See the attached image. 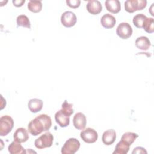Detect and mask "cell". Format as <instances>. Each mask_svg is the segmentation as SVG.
Masks as SVG:
<instances>
[{
    "mask_svg": "<svg viewBox=\"0 0 154 154\" xmlns=\"http://www.w3.org/2000/svg\"><path fill=\"white\" fill-rule=\"evenodd\" d=\"M132 154L134 153H142V154H147V152L144 147H137L134 149L133 151L132 152Z\"/></svg>",
    "mask_w": 154,
    "mask_h": 154,
    "instance_id": "cell-27",
    "label": "cell"
},
{
    "mask_svg": "<svg viewBox=\"0 0 154 154\" xmlns=\"http://www.w3.org/2000/svg\"><path fill=\"white\" fill-rule=\"evenodd\" d=\"M14 141L22 143L26 142L29 138V135L26 129L23 128H17L13 134Z\"/></svg>",
    "mask_w": 154,
    "mask_h": 154,
    "instance_id": "cell-11",
    "label": "cell"
},
{
    "mask_svg": "<svg viewBox=\"0 0 154 154\" xmlns=\"http://www.w3.org/2000/svg\"><path fill=\"white\" fill-rule=\"evenodd\" d=\"M8 151L11 154L26 153L25 149L20 145V143L13 141L8 147Z\"/></svg>",
    "mask_w": 154,
    "mask_h": 154,
    "instance_id": "cell-19",
    "label": "cell"
},
{
    "mask_svg": "<svg viewBox=\"0 0 154 154\" xmlns=\"http://www.w3.org/2000/svg\"><path fill=\"white\" fill-rule=\"evenodd\" d=\"M138 135L136 133L132 132H127L122 135L121 140L127 142L130 145H131L135 141L136 138H138Z\"/></svg>",
    "mask_w": 154,
    "mask_h": 154,
    "instance_id": "cell-23",
    "label": "cell"
},
{
    "mask_svg": "<svg viewBox=\"0 0 154 154\" xmlns=\"http://www.w3.org/2000/svg\"><path fill=\"white\" fill-rule=\"evenodd\" d=\"M100 23L102 26L105 28L110 29L114 26L116 23V19L112 15L106 13L102 16L100 19Z\"/></svg>",
    "mask_w": 154,
    "mask_h": 154,
    "instance_id": "cell-14",
    "label": "cell"
},
{
    "mask_svg": "<svg viewBox=\"0 0 154 154\" xmlns=\"http://www.w3.org/2000/svg\"><path fill=\"white\" fill-rule=\"evenodd\" d=\"M79 141L75 138H70L65 142L61 152L63 154H74L79 150Z\"/></svg>",
    "mask_w": 154,
    "mask_h": 154,
    "instance_id": "cell-4",
    "label": "cell"
},
{
    "mask_svg": "<svg viewBox=\"0 0 154 154\" xmlns=\"http://www.w3.org/2000/svg\"><path fill=\"white\" fill-rule=\"evenodd\" d=\"M144 31L147 33H153L154 32V19L152 17H147L143 27Z\"/></svg>",
    "mask_w": 154,
    "mask_h": 154,
    "instance_id": "cell-24",
    "label": "cell"
},
{
    "mask_svg": "<svg viewBox=\"0 0 154 154\" xmlns=\"http://www.w3.org/2000/svg\"><path fill=\"white\" fill-rule=\"evenodd\" d=\"M17 26H22L27 28H31V23L29 18L24 14H21L17 16L16 19Z\"/></svg>",
    "mask_w": 154,
    "mask_h": 154,
    "instance_id": "cell-21",
    "label": "cell"
},
{
    "mask_svg": "<svg viewBox=\"0 0 154 154\" xmlns=\"http://www.w3.org/2000/svg\"><path fill=\"white\" fill-rule=\"evenodd\" d=\"M55 120L57 123L62 128L69 126L70 123V117L64 114L61 109L55 113Z\"/></svg>",
    "mask_w": 154,
    "mask_h": 154,
    "instance_id": "cell-13",
    "label": "cell"
},
{
    "mask_svg": "<svg viewBox=\"0 0 154 154\" xmlns=\"http://www.w3.org/2000/svg\"><path fill=\"white\" fill-rule=\"evenodd\" d=\"M132 28L127 22H122L117 27L116 34L122 39L129 38L132 34Z\"/></svg>",
    "mask_w": 154,
    "mask_h": 154,
    "instance_id": "cell-7",
    "label": "cell"
},
{
    "mask_svg": "<svg viewBox=\"0 0 154 154\" xmlns=\"http://www.w3.org/2000/svg\"><path fill=\"white\" fill-rule=\"evenodd\" d=\"M66 4L69 7L72 8H76L79 7L81 4V1L79 0H67Z\"/></svg>",
    "mask_w": 154,
    "mask_h": 154,
    "instance_id": "cell-26",
    "label": "cell"
},
{
    "mask_svg": "<svg viewBox=\"0 0 154 154\" xmlns=\"http://www.w3.org/2000/svg\"><path fill=\"white\" fill-rule=\"evenodd\" d=\"M147 5L146 0H127L125 2V9L130 13L137 10H142Z\"/></svg>",
    "mask_w": 154,
    "mask_h": 154,
    "instance_id": "cell-5",
    "label": "cell"
},
{
    "mask_svg": "<svg viewBox=\"0 0 154 154\" xmlns=\"http://www.w3.org/2000/svg\"><path fill=\"white\" fill-rule=\"evenodd\" d=\"M135 46L139 49L143 51H146L151 46V43L149 39L146 36H141L138 37L135 42Z\"/></svg>",
    "mask_w": 154,
    "mask_h": 154,
    "instance_id": "cell-17",
    "label": "cell"
},
{
    "mask_svg": "<svg viewBox=\"0 0 154 154\" xmlns=\"http://www.w3.org/2000/svg\"><path fill=\"white\" fill-rule=\"evenodd\" d=\"M14 126L13 119L8 115L0 118V135L5 136L9 134Z\"/></svg>",
    "mask_w": 154,
    "mask_h": 154,
    "instance_id": "cell-3",
    "label": "cell"
},
{
    "mask_svg": "<svg viewBox=\"0 0 154 154\" xmlns=\"http://www.w3.org/2000/svg\"><path fill=\"white\" fill-rule=\"evenodd\" d=\"M131 145L127 142L120 140L116 145L113 154H126L130 148Z\"/></svg>",
    "mask_w": 154,
    "mask_h": 154,
    "instance_id": "cell-18",
    "label": "cell"
},
{
    "mask_svg": "<svg viewBox=\"0 0 154 154\" xmlns=\"http://www.w3.org/2000/svg\"><path fill=\"white\" fill-rule=\"evenodd\" d=\"M116 139V132L114 129H108L105 131L102 137L103 143L106 146L113 144Z\"/></svg>",
    "mask_w": 154,
    "mask_h": 154,
    "instance_id": "cell-12",
    "label": "cell"
},
{
    "mask_svg": "<svg viewBox=\"0 0 154 154\" xmlns=\"http://www.w3.org/2000/svg\"><path fill=\"white\" fill-rule=\"evenodd\" d=\"M147 16L143 14H137L133 17V23L138 28H142Z\"/></svg>",
    "mask_w": 154,
    "mask_h": 154,
    "instance_id": "cell-22",
    "label": "cell"
},
{
    "mask_svg": "<svg viewBox=\"0 0 154 154\" xmlns=\"http://www.w3.org/2000/svg\"><path fill=\"white\" fill-rule=\"evenodd\" d=\"M61 110L64 114L70 117L73 113V105L72 103H69L66 100H65L61 105Z\"/></svg>",
    "mask_w": 154,
    "mask_h": 154,
    "instance_id": "cell-25",
    "label": "cell"
},
{
    "mask_svg": "<svg viewBox=\"0 0 154 154\" xmlns=\"http://www.w3.org/2000/svg\"><path fill=\"white\" fill-rule=\"evenodd\" d=\"M52 126L51 117L45 114H42L32 119L28 125V131L33 136H37L42 132L48 131Z\"/></svg>",
    "mask_w": 154,
    "mask_h": 154,
    "instance_id": "cell-1",
    "label": "cell"
},
{
    "mask_svg": "<svg viewBox=\"0 0 154 154\" xmlns=\"http://www.w3.org/2000/svg\"><path fill=\"white\" fill-rule=\"evenodd\" d=\"M80 137L84 142L90 144L95 143L97 141L98 134L94 129L87 128L81 132Z\"/></svg>",
    "mask_w": 154,
    "mask_h": 154,
    "instance_id": "cell-6",
    "label": "cell"
},
{
    "mask_svg": "<svg viewBox=\"0 0 154 154\" xmlns=\"http://www.w3.org/2000/svg\"><path fill=\"white\" fill-rule=\"evenodd\" d=\"M106 10L113 14L118 13L120 11L121 5L119 0H108L105 2Z\"/></svg>",
    "mask_w": 154,
    "mask_h": 154,
    "instance_id": "cell-16",
    "label": "cell"
},
{
    "mask_svg": "<svg viewBox=\"0 0 154 154\" xmlns=\"http://www.w3.org/2000/svg\"><path fill=\"white\" fill-rule=\"evenodd\" d=\"M75 128L78 130H83L86 126V117L82 112H77L73 119Z\"/></svg>",
    "mask_w": 154,
    "mask_h": 154,
    "instance_id": "cell-10",
    "label": "cell"
},
{
    "mask_svg": "<svg viewBox=\"0 0 154 154\" xmlns=\"http://www.w3.org/2000/svg\"><path fill=\"white\" fill-rule=\"evenodd\" d=\"M28 8L33 13H38L42 8V4L40 1L31 0L28 3Z\"/></svg>",
    "mask_w": 154,
    "mask_h": 154,
    "instance_id": "cell-20",
    "label": "cell"
},
{
    "mask_svg": "<svg viewBox=\"0 0 154 154\" xmlns=\"http://www.w3.org/2000/svg\"><path fill=\"white\" fill-rule=\"evenodd\" d=\"M12 2L15 7H19L23 5V4L25 2V0H13L12 1Z\"/></svg>",
    "mask_w": 154,
    "mask_h": 154,
    "instance_id": "cell-28",
    "label": "cell"
},
{
    "mask_svg": "<svg viewBox=\"0 0 154 154\" xmlns=\"http://www.w3.org/2000/svg\"><path fill=\"white\" fill-rule=\"evenodd\" d=\"M53 135L51 132H47L35 140L34 145L36 148L38 149H43L51 147L53 144Z\"/></svg>",
    "mask_w": 154,
    "mask_h": 154,
    "instance_id": "cell-2",
    "label": "cell"
},
{
    "mask_svg": "<svg viewBox=\"0 0 154 154\" xmlns=\"http://www.w3.org/2000/svg\"><path fill=\"white\" fill-rule=\"evenodd\" d=\"M86 8L90 14L96 15L102 11V6L100 1L97 0H91L88 1L86 5Z\"/></svg>",
    "mask_w": 154,
    "mask_h": 154,
    "instance_id": "cell-9",
    "label": "cell"
},
{
    "mask_svg": "<svg viewBox=\"0 0 154 154\" xmlns=\"http://www.w3.org/2000/svg\"><path fill=\"white\" fill-rule=\"evenodd\" d=\"M76 16L75 14L70 11L64 12L61 16V22L63 26L67 28L73 26L76 23Z\"/></svg>",
    "mask_w": 154,
    "mask_h": 154,
    "instance_id": "cell-8",
    "label": "cell"
},
{
    "mask_svg": "<svg viewBox=\"0 0 154 154\" xmlns=\"http://www.w3.org/2000/svg\"><path fill=\"white\" fill-rule=\"evenodd\" d=\"M43 101L37 98L31 99L28 101V107L29 111L33 113H36L41 111L43 107Z\"/></svg>",
    "mask_w": 154,
    "mask_h": 154,
    "instance_id": "cell-15",
    "label": "cell"
}]
</instances>
